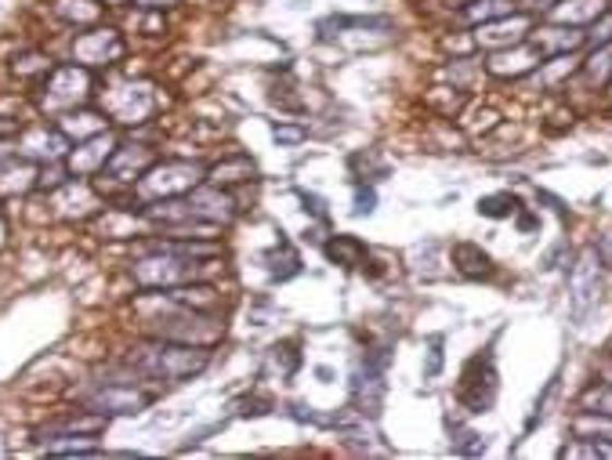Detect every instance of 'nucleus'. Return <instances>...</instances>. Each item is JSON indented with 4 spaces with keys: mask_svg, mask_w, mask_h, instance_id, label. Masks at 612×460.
I'll list each match as a JSON object with an SVG mask.
<instances>
[{
    "mask_svg": "<svg viewBox=\"0 0 612 460\" xmlns=\"http://www.w3.org/2000/svg\"><path fill=\"white\" fill-rule=\"evenodd\" d=\"M258 178V167H254L250 156H228L222 164L207 167V186H217V189H233V186H244V181Z\"/></svg>",
    "mask_w": 612,
    "mask_h": 460,
    "instance_id": "23",
    "label": "nucleus"
},
{
    "mask_svg": "<svg viewBox=\"0 0 612 460\" xmlns=\"http://www.w3.org/2000/svg\"><path fill=\"white\" fill-rule=\"evenodd\" d=\"M454 453H486V439H482V435H475V432H464L454 443Z\"/></svg>",
    "mask_w": 612,
    "mask_h": 460,
    "instance_id": "37",
    "label": "nucleus"
},
{
    "mask_svg": "<svg viewBox=\"0 0 612 460\" xmlns=\"http://www.w3.org/2000/svg\"><path fill=\"white\" fill-rule=\"evenodd\" d=\"M145 327L153 338L207 344V349H211L214 341H222V333H225V323L217 312H200V308L175 302L170 294H164V308H160V312H145Z\"/></svg>",
    "mask_w": 612,
    "mask_h": 460,
    "instance_id": "2",
    "label": "nucleus"
},
{
    "mask_svg": "<svg viewBox=\"0 0 612 460\" xmlns=\"http://www.w3.org/2000/svg\"><path fill=\"white\" fill-rule=\"evenodd\" d=\"M576 69H580L576 55H554V59H548L544 66L537 69V73H540V80H544L548 87H554V84H562L565 76H573Z\"/></svg>",
    "mask_w": 612,
    "mask_h": 460,
    "instance_id": "30",
    "label": "nucleus"
},
{
    "mask_svg": "<svg viewBox=\"0 0 612 460\" xmlns=\"http://www.w3.org/2000/svg\"><path fill=\"white\" fill-rule=\"evenodd\" d=\"M584 410H598V413H612V385H595L584 392Z\"/></svg>",
    "mask_w": 612,
    "mask_h": 460,
    "instance_id": "34",
    "label": "nucleus"
},
{
    "mask_svg": "<svg viewBox=\"0 0 612 460\" xmlns=\"http://www.w3.org/2000/svg\"><path fill=\"white\" fill-rule=\"evenodd\" d=\"M322 255H327V261L341 264V269H363V264L369 261L366 244H363L360 236H349V233L330 236L327 247H322Z\"/></svg>",
    "mask_w": 612,
    "mask_h": 460,
    "instance_id": "24",
    "label": "nucleus"
},
{
    "mask_svg": "<svg viewBox=\"0 0 612 460\" xmlns=\"http://www.w3.org/2000/svg\"><path fill=\"white\" fill-rule=\"evenodd\" d=\"M51 59L40 51H26L22 59H15V66H11V73H15L19 80H30V76H48L51 73Z\"/></svg>",
    "mask_w": 612,
    "mask_h": 460,
    "instance_id": "31",
    "label": "nucleus"
},
{
    "mask_svg": "<svg viewBox=\"0 0 612 460\" xmlns=\"http://www.w3.org/2000/svg\"><path fill=\"white\" fill-rule=\"evenodd\" d=\"M504 15H515V0H471V4H464V19L475 22V26Z\"/></svg>",
    "mask_w": 612,
    "mask_h": 460,
    "instance_id": "28",
    "label": "nucleus"
},
{
    "mask_svg": "<svg viewBox=\"0 0 612 460\" xmlns=\"http://www.w3.org/2000/svg\"><path fill=\"white\" fill-rule=\"evenodd\" d=\"M207 181V167L196 160H156L142 178L134 181L138 203H164V200H185L196 186Z\"/></svg>",
    "mask_w": 612,
    "mask_h": 460,
    "instance_id": "3",
    "label": "nucleus"
},
{
    "mask_svg": "<svg viewBox=\"0 0 612 460\" xmlns=\"http://www.w3.org/2000/svg\"><path fill=\"white\" fill-rule=\"evenodd\" d=\"M612 44V8H605L591 26H587V48H605Z\"/></svg>",
    "mask_w": 612,
    "mask_h": 460,
    "instance_id": "33",
    "label": "nucleus"
},
{
    "mask_svg": "<svg viewBox=\"0 0 612 460\" xmlns=\"http://www.w3.org/2000/svg\"><path fill=\"white\" fill-rule=\"evenodd\" d=\"M496 388H501L496 385V363H493V352L486 349L464 366L457 392H460V402H464L471 413H486L496 402Z\"/></svg>",
    "mask_w": 612,
    "mask_h": 460,
    "instance_id": "8",
    "label": "nucleus"
},
{
    "mask_svg": "<svg viewBox=\"0 0 612 460\" xmlns=\"http://www.w3.org/2000/svg\"><path fill=\"white\" fill-rule=\"evenodd\" d=\"M113 149H117V138L109 131H102L95 138H84V142L69 145V153L62 160L66 175L69 178H91V175H102V167H106V160L113 156Z\"/></svg>",
    "mask_w": 612,
    "mask_h": 460,
    "instance_id": "11",
    "label": "nucleus"
},
{
    "mask_svg": "<svg viewBox=\"0 0 612 460\" xmlns=\"http://www.w3.org/2000/svg\"><path fill=\"white\" fill-rule=\"evenodd\" d=\"M515 211H518V197H511V192H493V197L479 200L482 217H511Z\"/></svg>",
    "mask_w": 612,
    "mask_h": 460,
    "instance_id": "32",
    "label": "nucleus"
},
{
    "mask_svg": "<svg viewBox=\"0 0 612 460\" xmlns=\"http://www.w3.org/2000/svg\"><path fill=\"white\" fill-rule=\"evenodd\" d=\"M529 33H533V15L515 11V15H504V19H493V22L475 26V40H479V48L501 51V48H511V44H522Z\"/></svg>",
    "mask_w": 612,
    "mask_h": 460,
    "instance_id": "14",
    "label": "nucleus"
},
{
    "mask_svg": "<svg viewBox=\"0 0 612 460\" xmlns=\"http://www.w3.org/2000/svg\"><path fill=\"white\" fill-rule=\"evenodd\" d=\"M605 8H609V0H558V4L548 8V22H554V26L587 30Z\"/></svg>",
    "mask_w": 612,
    "mask_h": 460,
    "instance_id": "22",
    "label": "nucleus"
},
{
    "mask_svg": "<svg viewBox=\"0 0 612 460\" xmlns=\"http://www.w3.org/2000/svg\"><path fill=\"white\" fill-rule=\"evenodd\" d=\"M156 98H153V87L145 84V80H123V84H117L109 91L106 98V113L117 123H145L149 113H153Z\"/></svg>",
    "mask_w": 612,
    "mask_h": 460,
    "instance_id": "9",
    "label": "nucleus"
},
{
    "mask_svg": "<svg viewBox=\"0 0 612 460\" xmlns=\"http://www.w3.org/2000/svg\"><path fill=\"white\" fill-rule=\"evenodd\" d=\"M69 145H73V142H69V138L59 131V123H55V128L40 123V128H33V131L22 134V149H26V156L37 160V164H44V160H48V164H62L66 153H69Z\"/></svg>",
    "mask_w": 612,
    "mask_h": 460,
    "instance_id": "18",
    "label": "nucleus"
},
{
    "mask_svg": "<svg viewBox=\"0 0 612 460\" xmlns=\"http://www.w3.org/2000/svg\"><path fill=\"white\" fill-rule=\"evenodd\" d=\"M102 4H106V8H120V4H127V0H102Z\"/></svg>",
    "mask_w": 612,
    "mask_h": 460,
    "instance_id": "44",
    "label": "nucleus"
},
{
    "mask_svg": "<svg viewBox=\"0 0 612 460\" xmlns=\"http://www.w3.org/2000/svg\"><path fill=\"white\" fill-rule=\"evenodd\" d=\"M55 123H59V131L69 138V142H84V138H95L102 131H109V113L80 106V109L62 113V117H55Z\"/></svg>",
    "mask_w": 612,
    "mask_h": 460,
    "instance_id": "21",
    "label": "nucleus"
},
{
    "mask_svg": "<svg viewBox=\"0 0 612 460\" xmlns=\"http://www.w3.org/2000/svg\"><path fill=\"white\" fill-rule=\"evenodd\" d=\"M454 269L464 275V280H490V275H493V258L479 244L460 239V244H454Z\"/></svg>",
    "mask_w": 612,
    "mask_h": 460,
    "instance_id": "25",
    "label": "nucleus"
},
{
    "mask_svg": "<svg viewBox=\"0 0 612 460\" xmlns=\"http://www.w3.org/2000/svg\"><path fill=\"white\" fill-rule=\"evenodd\" d=\"M200 269H203V258H189V255H178V250L156 247L149 258H138L131 264V280L142 291H170V286L196 280Z\"/></svg>",
    "mask_w": 612,
    "mask_h": 460,
    "instance_id": "4",
    "label": "nucleus"
},
{
    "mask_svg": "<svg viewBox=\"0 0 612 460\" xmlns=\"http://www.w3.org/2000/svg\"><path fill=\"white\" fill-rule=\"evenodd\" d=\"M377 207V192L366 186H355V214H374Z\"/></svg>",
    "mask_w": 612,
    "mask_h": 460,
    "instance_id": "38",
    "label": "nucleus"
},
{
    "mask_svg": "<svg viewBox=\"0 0 612 460\" xmlns=\"http://www.w3.org/2000/svg\"><path fill=\"white\" fill-rule=\"evenodd\" d=\"M4 239H8V217L0 214V247H4Z\"/></svg>",
    "mask_w": 612,
    "mask_h": 460,
    "instance_id": "43",
    "label": "nucleus"
},
{
    "mask_svg": "<svg viewBox=\"0 0 612 460\" xmlns=\"http://www.w3.org/2000/svg\"><path fill=\"white\" fill-rule=\"evenodd\" d=\"M185 207H189L192 217H200V222H211V225H228L236 217V200L228 189H217V186H196L189 197H185Z\"/></svg>",
    "mask_w": 612,
    "mask_h": 460,
    "instance_id": "13",
    "label": "nucleus"
},
{
    "mask_svg": "<svg viewBox=\"0 0 612 460\" xmlns=\"http://www.w3.org/2000/svg\"><path fill=\"white\" fill-rule=\"evenodd\" d=\"M127 44L113 26H87L73 40V62L84 69H106L123 59Z\"/></svg>",
    "mask_w": 612,
    "mask_h": 460,
    "instance_id": "7",
    "label": "nucleus"
},
{
    "mask_svg": "<svg viewBox=\"0 0 612 460\" xmlns=\"http://www.w3.org/2000/svg\"><path fill=\"white\" fill-rule=\"evenodd\" d=\"M518 225H522L526 233H529V228H537V217L533 214H522V217H518Z\"/></svg>",
    "mask_w": 612,
    "mask_h": 460,
    "instance_id": "42",
    "label": "nucleus"
},
{
    "mask_svg": "<svg viewBox=\"0 0 612 460\" xmlns=\"http://www.w3.org/2000/svg\"><path fill=\"white\" fill-rule=\"evenodd\" d=\"M305 128H294V123H275V128H272V138H275V142H280V145H297V142H305Z\"/></svg>",
    "mask_w": 612,
    "mask_h": 460,
    "instance_id": "36",
    "label": "nucleus"
},
{
    "mask_svg": "<svg viewBox=\"0 0 612 460\" xmlns=\"http://www.w3.org/2000/svg\"><path fill=\"white\" fill-rule=\"evenodd\" d=\"M106 424L109 417L106 413H98V410H87V413H73V417H66L59 421L55 428H44L40 432V443H51V439H95V435L106 432Z\"/></svg>",
    "mask_w": 612,
    "mask_h": 460,
    "instance_id": "20",
    "label": "nucleus"
},
{
    "mask_svg": "<svg viewBox=\"0 0 612 460\" xmlns=\"http://www.w3.org/2000/svg\"><path fill=\"white\" fill-rule=\"evenodd\" d=\"M569 432L587 443H612V413L584 410L569 421Z\"/></svg>",
    "mask_w": 612,
    "mask_h": 460,
    "instance_id": "26",
    "label": "nucleus"
},
{
    "mask_svg": "<svg viewBox=\"0 0 612 460\" xmlns=\"http://www.w3.org/2000/svg\"><path fill=\"white\" fill-rule=\"evenodd\" d=\"M40 164L26 156H8L0 160V197H26V192L40 189Z\"/></svg>",
    "mask_w": 612,
    "mask_h": 460,
    "instance_id": "17",
    "label": "nucleus"
},
{
    "mask_svg": "<svg viewBox=\"0 0 612 460\" xmlns=\"http://www.w3.org/2000/svg\"><path fill=\"white\" fill-rule=\"evenodd\" d=\"M598 297H602V255H598V247H587L569 272V305L576 323H584Z\"/></svg>",
    "mask_w": 612,
    "mask_h": 460,
    "instance_id": "6",
    "label": "nucleus"
},
{
    "mask_svg": "<svg viewBox=\"0 0 612 460\" xmlns=\"http://www.w3.org/2000/svg\"><path fill=\"white\" fill-rule=\"evenodd\" d=\"M127 363H131L134 374H142V377L181 385V381H192L196 374H203L207 366H211V349H207V344L156 338V341L142 344V349H134Z\"/></svg>",
    "mask_w": 612,
    "mask_h": 460,
    "instance_id": "1",
    "label": "nucleus"
},
{
    "mask_svg": "<svg viewBox=\"0 0 612 460\" xmlns=\"http://www.w3.org/2000/svg\"><path fill=\"white\" fill-rule=\"evenodd\" d=\"M102 0H55V15H59L62 22H69V26H98L102 19Z\"/></svg>",
    "mask_w": 612,
    "mask_h": 460,
    "instance_id": "27",
    "label": "nucleus"
},
{
    "mask_svg": "<svg viewBox=\"0 0 612 460\" xmlns=\"http://www.w3.org/2000/svg\"><path fill=\"white\" fill-rule=\"evenodd\" d=\"M48 453H59V457H102V446H91V443H48Z\"/></svg>",
    "mask_w": 612,
    "mask_h": 460,
    "instance_id": "35",
    "label": "nucleus"
},
{
    "mask_svg": "<svg viewBox=\"0 0 612 460\" xmlns=\"http://www.w3.org/2000/svg\"><path fill=\"white\" fill-rule=\"evenodd\" d=\"M149 402H153V396L142 392V388L123 385V381H109V385H102L98 392L87 396V406L106 413V417L109 413H123V417H131V413H142Z\"/></svg>",
    "mask_w": 612,
    "mask_h": 460,
    "instance_id": "16",
    "label": "nucleus"
},
{
    "mask_svg": "<svg viewBox=\"0 0 612 460\" xmlns=\"http://www.w3.org/2000/svg\"><path fill=\"white\" fill-rule=\"evenodd\" d=\"M95 95V80H91V69L69 62L55 66L40 84V109L51 113V117H62L69 109H80L84 102Z\"/></svg>",
    "mask_w": 612,
    "mask_h": 460,
    "instance_id": "5",
    "label": "nucleus"
},
{
    "mask_svg": "<svg viewBox=\"0 0 612 460\" xmlns=\"http://www.w3.org/2000/svg\"><path fill=\"white\" fill-rule=\"evenodd\" d=\"M138 8H145V11H164V8H175L181 4V0H134Z\"/></svg>",
    "mask_w": 612,
    "mask_h": 460,
    "instance_id": "40",
    "label": "nucleus"
},
{
    "mask_svg": "<svg viewBox=\"0 0 612 460\" xmlns=\"http://www.w3.org/2000/svg\"><path fill=\"white\" fill-rule=\"evenodd\" d=\"M51 203L62 217H69V222H84V217L98 214L102 207H106L102 192L95 186H87L84 178H69V181H62V186H55Z\"/></svg>",
    "mask_w": 612,
    "mask_h": 460,
    "instance_id": "12",
    "label": "nucleus"
},
{
    "mask_svg": "<svg viewBox=\"0 0 612 460\" xmlns=\"http://www.w3.org/2000/svg\"><path fill=\"white\" fill-rule=\"evenodd\" d=\"M443 370V338H432V352H428V366H424V377H435Z\"/></svg>",
    "mask_w": 612,
    "mask_h": 460,
    "instance_id": "39",
    "label": "nucleus"
},
{
    "mask_svg": "<svg viewBox=\"0 0 612 460\" xmlns=\"http://www.w3.org/2000/svg\"><path fill=\"white\" fill-rule=\"evenodd\" d=\"M598 377H602L605 385H612V355H605V359L598 363Z\"/></svg>",
    "mask_w": 612,
    "mask_h": 460,
    "instance_id": "41",
    "label": "nucleus"
},
{
    "mask_svg": "<svg viewBox=\"0 0 612 460\" xmlns=\"http://www.w3.org/2000/svg\"><path fill=\"white\" fill-rule=\"evenodd\" d=\"M548 62V55L537 48L533 40H522V44H511V48H501V51H490L486 69L490 76H501V80H522L529 73H537L540 66Z\"/></svg>",
    "mask_w": 612,
    "mask_h": 460,
    "instance_id": "10",
    "label": "nucleus"
},
{
    "mask_svg": "<svg viewBox=\"0 0 612 460\" xmlns=\"http://www.w3.org/2000/svg\"><path fill=\"white\" fill-rule=\"evenodd\" d=\"M580 69H584V80L591 87L609 84V80H612V44H605V48H595V55Z\"/></svg>",
    "mask_w": 612,
    "mask_h": 460,
    "instance_id": "29",
    "label": "nucleus"
},
{
    "mask_svg": "<svg viewBox=\"0 0 612 460\" xmlns=\"http://www.w3.org/2000/svg\"><path fill=\"white\" fill-rule=\"evenodd\" d=\"M529 40L537 44L540 51L548 55V59H554V55H576L587 44V30L580 26H544V30H533L529 33Z\"/></svg>",
    "mask_w": 612,
    "mask_h": 460,
    "instance_id": "19",
    "label": "nucleus"
},
{
    "mask_svg": "<svg viewBox=\"0 0 612 460\" xmlns=\"http://www.w3.org/2000/svg\"><path fill=\"white\" fill-rule=\"evenodd\" d=\"M156 164V153L149 145H117L113 156L102 167V178L117 181V186H134L149 167Z\"/></svg>",
    "mask_w": 612,
    "mask_h": 460,
    "instance_id": "15",
    "label": "nucleus"
},
{
    "mask_svg": "<svg viewBox=\"0 0 612 460\" xmlns=\"http://www.w3.org/2000/svg\"><path fill=\"white\" fill-rule=\"evenodd\" d=\"M609 95H612V80H609Z\"/></svg>",
    "mask_w": 612,
    "mask_h": 460,
    "instance_id": "45",
    "label": "nucleus"
}]
</instances>
